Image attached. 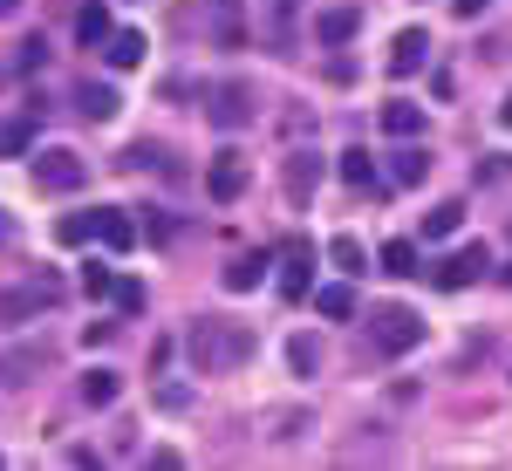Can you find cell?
Wrapping results in <instances>:
<instances>
[{
	"label": "cell",
	"mask_w": 512,
	"mask_h": 471,
	"mask_svg": "<svg viewBox=\"0 0 512 471\" xmlns=\"http://www.w3.org/2000/svg\"><path fill=\"white\" fill-rule=\"evenodd\" d=\"M246 355H253V335H239V328H219V321H198V328H192V362H198V369L246 362Z\"/></svg>",
	"instance_id": "6da1fadb"
},
{
	"label": "cell",
	"mask_w": 512,
	"mask_h": 471,
	"mask_svg": "<svg viewBox=\"0 0 512 471\" xmlns=\"http://www.w3.org/2000/svg\"><path fill=\"white\" fill-rule=\"evenodd\" d=\"M417 342H424L417 308H383V314H376V349H383V355H410Z\"/></svg>",
	"instance_id": "7a4b0ae2"
},
{
	"label": "cell",
	"mask_w": 512,
	"mask_h": 471,
	"mask_svg": "<svg viewBox=\"0 0 512 471\" xmlns=\"http://www.w3.org/2000/svg\"><path fill=\"white\" fill-rule=\"evenodd\" d=\"M82 178H89V164L76 151H41L35 157V185L41 192H82Z\"/></svg>",
	"instance_id": "3957f363"
},
{
	"label": "cell",
	"mask_w": 512,
	"mask_h": 471,
	"mask_svg": "<svg viewBox=\"0 0 512 471\" xmlns=\"http://www.w3.org/2000/svg\"><path fill=\"white\" fill-rule=\"evenodd\" d=\"M308 287H315V246H308V239H287V246H280V294L301 301Z\"/></svg>",
	"instance_id": "277c9868"
},
{
	"label": "cell",
	"mask_w": 512,
	"mask_h": 471,
	"mask_svg": "<svg viewBox=\"0 0 512 471\" xmlns=\"http://www.w3.org/2000/svg\"><path fill=\"white\" fill-rule=\"evenodd\" d=\"M246 178H253V171H246V157H239L233 144H226V151H219L212 164H205V192L219 198V205H233V198L246 192Z\"/></svg>",
	"instance_id": "5b68a950"
},
{
	"label": "cell",
	"mask_w": 512,
	"mask_h": 471,
	"mask_svg": "<svg viewBox=\"0 0 512 471\" xmlns=\"http://www.w3.org/2000/svg\"><path fill=\"white\" fill-rule=\"evenodd\" d=\"M485 260H492L485 246H458V253H444L431 267V287H444V294H451V287H472V280L485 274Z\"/></svg>",
	"instance_id": "8992f818"
},
{
	"label": "cell",
	"mask_w": 512,
	"mask_h": 471,
	"mask_svg": "<svg viewBox=\"0 0 512 471\" xmlns=\"http://www.w3.org/2000/svg\"><path fill=\"white\" fill-rule=\"evenodd\" d=\"M205 117L219 123V130H246V123H253V96H246V89H212V103H205Z\"/></svg>",
	"instance_id": "52a82bcc"
},
{
	"label": "cell",
	"mask_w": 512,
	"mask_h": 471,
	"mask_svg": "<svg viewBox=\"0 0 512 471\" xmlns=\"http://www.w3.org/2000/svg\"><path fill=\"white\" fill-rule=\"evenodd\" d=\"M315 185H321V157L315 151H294V157H287V198H294V205H308Z\"/></svg>",
	"instance_id": "ba28073f"
},
{
	"label": "cell",
	"mask_w": 512,
	"mask_h": 471,
	"mask_svg": "<svg viewBox=\"0 0 512 471\" xmlns=\"http://www.w3.org/2000/svg\"><path fill=\"white\" fill-rule=\"evenodd\" d=\"M424 48H431V35H424V28H403V35L390 41V76H410V69H424Z\"/></svg>",
	"instance_id": "9c48e42d"
},
{
	"label": "cell",
	"mask_w": 512,
	"mask_h": 471,
	"mask_svg": "<svg viewBox=\"0 0 512 471\" xmlns=\"http://www.w3.org/2000/svg\"><path fill=\"white\" fill-rule=\"evenodd\" d=\"M48 301H55V280H35V287H21V294H0V314L21 321V314H41Z\"/></svg>",
	"instance_id": "30bf717a"
},
{
	"label": "cell",
	"mask_w": 512,
	"mask_h": 471,
	"mask_svg": "<svg viewBox=\"0 0 512 471\" xmlns=\"http://www.w3.org/2000/svg\"><path fill=\"white\" fill-rule=\"evenodd\" d=\"M96 239H103L110 253H130V246H137V219H130V212H96Z\"/></svg>",
	"instance_id": "8fae6325"
},
{
	"label": "cell",
	"mask_w": 512,
	"mask_h": 471,
	"mask_svg": "<svg viewBox=\"0 0 512 471\" xmlns=\"http://www.w3.org/2000/svg\"><path fill=\"white\" fill-rule=\"evenodd\" d=\"M76 110L89 123H110V117H117V89H110V82H82V89H76Z\"/></svg>",
	"instance_id": "7c38bea8"
},
{
	"label": "cell",
	"mask_w": 512,
	"mask_h": 471,
	"mask_svg": "<svg viewBox=\"0 0 512 471\" xmlns=\"http://www.w3.org/2000/svg\"><path fill=\"white\" fill-rule=\"evenodd\" d=\"M390 178L403 185V192H410V185H424V178H431V157H424L417 144H410V137H403V151L390 157Z\"/></svg>",
	"instance_id": "4fadbf2b"
},
{
	"label": "cell",
	"mask_w": 512,
	"mask_h": 471,
	"mask_svg": "<svg viewBox=\"0 0 512 471\" xmlns=\"http://www.w3.org/2000/svg\"><path fill=\"white\" fill-rule=\"evenodd\" d=\"M35 151V117H0V157Z\"/></svg>",
	"instance_id": "5bb4252c"
},
{
	"label": "cell",
	"mask_w": 512,
	"mask_h": 471,
	"mask_svg": "<svg viewBox=\"0 0 512 471\" xmlns=\"http://www.w3.org/2000/svg\"><path fill=\"white\" fill-rule=\"evenodd\" d=\"M76 41H82V48H103V41H110V7L89 0V7L76 14Z\"/></svg>",
	"instance_id": "9a60e30c"
},
{
	"label": "cell",
	"mask_w": 512,
	"mask_h": 471,
	"mask_svg": "<svg viewBox=\"0 0 512 471\" xmlns=\"http://www.w3.org/2000/svg\"><path fill=\"white\" fill-rule=\"evenodd\" d=\"M103 55H110L117 69H137V62H144V35H137V28H117V35L103 41Z\"/></svg>",
	"instance_id": "2e32d148"
},
{
	"label": "cell",
	"mask_w": 512,
	"mask_h": 471,
	"mask_svg": "<svg viewBox=\"0 0 512 471\" xmlns=\"http://www.w3.org/2000/svg\"><path fill=\"white\" fill-rule=\"evenodd\" d=\"M315 308H321V321H349V314H355V287H349V280L321 287V294H315Z\"/></svg>",
	"instance_id": "e0dca14e"
},
{
	"label": "cell",
	"mask_w": 512,
	"mask_h": 471,
	"mask_svg": "<svg viewBox=\"0 0 512 471\" xmlns=\"http://www.w3.org/2000/svg\"><path fill=\"white\" fill-rule=\"evenodd\" d=\"M458 226H465V205H458V198H451V205H431V212H424V239H451Z\"/></svg>",
	"instance_id": "ac0fdd59"
},
{
	"label": "cell",
	"mask_w": 512,
	"mask_h": 471,
	"mask_svg": "<svg viewBox=\"0 0 512 471\" xmlns=\"http://www.w3.org/2000/svg\"><path fill=\"white\" fill-rule=\"evenodd\" d=\"M383 130H390V137H417V130H424V110H417V103H383Z\"/></svg>",
	"instance_id": "d6986e66"
},
{
	"label": "cell",
	"mask_w": 512,
	"mask_h": 471,
	"mask_svg": "<svg viewBox=\"0 0 512 471\" xmlns=\"http://www.w3.org/2000/svg\"><path fill=\"white\" fill-rule=\"evenodd\" d=\"M117 376H110V369H89V376H82V403H89V410H103V403H117Z\"/></svg>",
	"instance_id": "ffe728a7"
},
{
	"label": "cell",
	"mask_w": 512,
	"mask_h": 471,
	"mask_svg": "<svg viewBox=\"0 0 512 471\" xmlns=\"http://www.w3.org/2000/svg\"><path fill=\"white\" fill-rule=\"evenodd\" d=\"M328 260H335V267H342V274H369V267H362V260H369V253H362V239H349V233H342V239H335V246H328Z\"/></svg>",
	"instance_id": "44dd1931"
},
{
	"label": "cell",
	"mask_w": 512,
	"mask_h": 471,
	"mask_svg": "<svg viewBox=\"0 0 512 471\" xmlns=\"http://www.w3.org/2000/svg\"><path fill=\"white\" fill-rule=\"evenodd\" d=\"M383 274H390V280L417 274V246H410V239H390V246H383Z\"/></svg>",
	"instance_id": "7402d4cb"
},
{
	"label": "cell",
	"mask_w": 512,
	"mask_h": 471,
	"mask_svg": "<svg viewBox=\"0 0 512 471\" xmlns=\"http://www.w3.org/2000/svg\"><path fill=\"white\" fill-rule=\"evenodd\" d=\"M349 35H355V7H328V14H321V41H328V48H342Z\"/></svg>",
	"instance_id": "603a6c76"
},
{
	"label": "cell",
	"mask_w": 512,
	"mask_h": 471,
	"mask_svg": "<svg viewBox=\"0 0 512 471\" xmlns=\"http://www.w3.org/2000/svg\"><path fill=\"white\" fill-rule=\"evenodd\" d=\"M260 274H267V260H260V253H246V260H233V267H226V287H233V294H246V287H260Z\"/></svg>",
	"instance_id": "cb8c5ba5"
},
{
	"label": "cell",
	"mask_w": 512,
	"mask_h": 471,
	"mask_svg": "<svg viewBox=\"0 0 512 471\" xmlns=\"http://www.w3.org/2000/svg\"><path fill=\"white\" fill-rule=\"evenodd\" d=\"M55 239H62V246H82V239H96V212H69V219H55Z\"/></svg>",
	"instance_id": "d4e9b609"
},
{
	"label": "cell",
	"mask_w": 512,
	"mask_h": 471,
	"mask_svg": "<svg viewBox=\"0 0 512 471\" xmlns=\"http://www.w3.org/2000/svg\"><path fill=\"white\" fill-rule=\"evenodd\" d=\"M287 362H294V376H315V369H321L315 335H294V342H287Z\"/></svg>",
	"instance_id": "484cf974"
},
{
	"label": "cell",
	"mask_w": 512,
	"mask_h": 471,
	"mask_svg": "<svg viewBox=\"0 0 512 471\" xmlns=\"http://www.w3.org/2000/svg\"><path fill=\"white\" fill-rule=\"evenodd\" d=\"M342 178H349L355 192H369V185H376V164H369V151H342Z\"/></svg>",
	"instance_id": "4316f807"
},
{
	"label": "cell",
	"mask_w": 512,
	"mask_h": 471,
	"mask_svg": "<svg viewBox=\"0 0 512 471\" xmlns=\"http://www.w3.org/2000/svg\"><path fill=\"white\" fill-rule=\"evenodd\" d=\"M82 294H89V301H110V294H117V274H110V267H82Z\"/></svg>",
	"instance_id": "83f0119b"
},
{
	"label": "cell",
	"mask_w": 512,
	"mask_h": 471,
	"mask_svg": "<svg viewBox=\"0 0 512 471\" xmlns=\"http://www.w3.org/2000/svg\"><path fill=\"white\" fill-rule=\"evenodd\" d=\"M158 410H192V390H185V383H164V376H158Z\"/></svg>",
	"instance_id": "f1b7e54d"
},
{
	"label": "cell",
	"mask_w": 512,
	"mask_h": 471,
	"mask_svg": "<svg viewBox=\"0 0 512 471\" xmlns=\"http://www.w3.org/2000/svg\"><path fill=\"white\" fill-rule=\"evenodd\" d=\"M219 41L239 48V0H219Z\"/></svg>",
	"instance_id": "f546056e"
},
{
	"label": "cell",
	"mask_w": 512,
	"mask_h": 471,
	"mask_svg": "<svg viewBox=\"0 0 512 471\" xmlns=\"http://www.w3.org/2000/svg\"><path fill=\"white\" fill-rule=\"evenodd\" d=\"M117 308H123V314L144 308V287H137V280H117Z\"/></svg>",
	"instance_id": "4dcf8cb0"
},
{
	"label": "cell",
	"mask_w": 512,
	"mask_h": 471,
	"mask_svg": "<svg viewBox=\"0 0 512 471\" xmlns=\"http://www.w3.org/2000/svg\"><path fill=\"white\" fill-rule=\"evenodd\" d=\"M178 233V226H171V219H164V212H151V219H144V239H151V246H164V239Z\"/></svg>",
	"instance_id": "1f68e13d"
},
{
	"label": "cell",
	"mask_w": 512,
	"mask_h": 471,
	"mask_svg": "<svg viewBox=\"0 0 512 471\" xmlns=\"http://www.w3.org/2000/svg\"><path fill=\"white\" fill-rule=\"evenodd\" d=\"M110 335H117V321H89V328H82V342H89V349H103Z\"/></svg>",
	"instance_id": "d6a6232c"
},
{
	"label": "cell",
	"mask_w": 512,
	"mask_h": 471,
	"mask_svg": "<svg viewBox=\"0 0 512 471\" xmlns=\"http://www.w3.org/2000/svg\"><path fill=\"white\" fill-rule=\"evenodd\" d=\"M451 7H458V14H465V21H478V14H485V7H492V0H451Z\"/></svg>",
	"instance_id": "836d02e7"
},
{
	"label": "cell",
	"mask_w": 512,
	"mask_h": 471,
	"mask_svg": "<svg viewBox=\"0 0 512 471\" xmlns=\"http://www.w3.org/2000/svg\"><path fill=\"white\" fill-rule=\"evenodd\" d=\"M7 239H14V219H7V212H0V246H7Z\"/></svg>",
	"instance_id": "e575fe53"
},
{
	"label": "cell",
	"mask_w": 512,
	"mask_h": 471,
	"mask_svg": "<svg viewBox=\"0 0 512 471\" xmlns=\"http://www.w3.org/2000/svg\"><path fill=\"white\" fill-rule=\"evenodd\" d=\"M14 7H21V0H0V21H7V14H14Z\"/></svg>",
	"instance_id": "d590c367"
},
{
	"label": "cell",
	"mask_w": 512,
	"mask_h": 471,
	"mask_svg": "<svg viewBox=\"0 0 512 471\" xmlns=\"http://www.w3.org/2000/svg\"><path fill=\"white\" fill-rule=\"evenodd\" d=\"M274 7H280V14H287V7H301V0H274Z\"/></svg>",
	"instance_id": "8d00e7d4"
}]
</instances>
